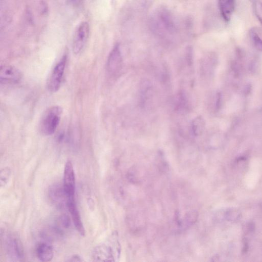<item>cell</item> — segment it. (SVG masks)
I'll return each instance as SVG.
<instances>
[{"mask_svg":"<svg viewBox=\"0 0 262 262\" xmlns=\"http://www.w3.org/2000/svg\"><path fill=\"white\" fill-rule=\"evenodd\" d=\"M12 171L9 167H5L0 172V186L1 187H5L11 177Z\"/></svg>","mask_w":262,"mask_h":262,"instance_id":"14","label":"cell"},{"mask_svg":"<svg viewBox=\"0 0 262 262\" xmlns=\"http://www.w3.org/2000/svg\"><path fill=\"white\" fill-rule=\"evenodd\" d=\"M120 246L116 240L110 244H102L93 251L92 258L94 262H112L119 255Z\"/></svg>","mask_w":262,"mask_h":262,"instance_id":"2","label":"cell"},{"mask_svg":"<svg viewBox=\"0 0 262 262\" xmlns=\"http://www.w3.org/2000/svg\"><path fill=\"white\" fill-rule=\"evenodd\" d=\"M21 78V72L16 67L11 65L1 66L0 69V82L1 84H16Z\"/></svg>","mask_w":262,"mask_h":262,"instance_id":"7","label":"cell"},{"mask_svg":"<svg viewBox=\"0 0 262 262\" xmlns=\"http://www.w3.org/2000/svg\"><path fill=\"white\" fill-rule=\"evenodd\" d=\"M63 187L67 198L75 196L76 175L72 163L70 161H67L65 166Z\"/></svg>","mask_w":262,"mask_h":262,"instance_id":"6","label":"cell"},{"mask_svg":"<svg viewBox=\"0 0 262 262\" xmlns=\"http://www.w3.org/2000/svg\"><path fill=\"white\" fill-rule=\"evenodd\" d=\"M49 196L51 202L59 207L63 206L67 203V200L65 201V199H67V197L63 186H61L59 184L52 185L50 188Z\"/></svg>","mask_w":262,"mask_h":262,"instance_id":"10","label":"cell"},{"mask_svg":"<svg viewBox=\"0 0 262 262\" xmlns=\"http://www.w3.org/2000/svg\"><path fill=\"white\" fill-rule=\"evenodd\" d=\"M205 128V122L204 119L201 116L196 117L192 122V130L194 136L202 135Z\"/></svg>","mask_w":262,"mask_h":262,"instance_id":"13","label":"cell"},{"mask_svg":"<svg viewBox=\"0 0 262 262\" xmlns=\"http://www.w3.org/2000/svg\"><path fill=\"white\" fill-rule=\"evenodd\" d=\"M176 106L178 110H184L188 107V101L184 93L181 92L178 94L176 99Z\"/></svg>","mask_w":262,"mask_h":262,"instance_id":"15","label":"cell"},{"mask_svg":"<svg viewBox=\"0 0 262 262\" xmlns=\"http://www.w3.org/2000/svg\"><path fill=\"white\" fill-rule=\"evenodd\" d=\"M62 108L53 106L48 108L41 116L39 124L40 133L44 136H50L56 131L61 117Z\"/></svg>","mask_w":262,"mask_h":262,"instance_id":"1","label":"cell"},{"mask_svg":"<svg viewBox=\"0 0 262 262\" xmlns=\"http://www.w3.org/2000/svg\"><path fill=\"white\" fill-rule=\"evenodd\" d=\"M66 206L71 214L73 222L74 223L78 231L81 236H84L85 235V230L77 206L75 197L67 198Z\"/></svg>","mask_w":262,"mask_h":262,"instance_id":"9","label":"cell"},{"mask_svg":"<svg viewBox=\"0 0 262 262\" xmlns=\"http://www.w3.org/2000/svg\"><path fill=\"white\" fill-rule=\"evenodd\" d=\"M90 34V27L88 23L83 22L78 26L73 38L72 49L73 53L79 55L84 49Z\"/></svg>","mask_w":262,"mask_h":262,"instance_id":"5","label":"cell"},{"mask_svg":"<svg viewBox=\"0 0 262 262\" xmlns=\"http://www.w3.org/2000/svg\"><path fill=\"white\" fill-rule=\"evenodd\" d=\"M222 15L226 22H229L234 12L235 0H219Z\"/></svg>","mask_w":262,"mask_h":262,"instance_id":"12","label":"cell"},{"mask_svg":"<svg viewBox=\"0 0 262 262\" xmlns=\"http://www.w3.org/2000/svg\"><path fill=\"white\" fill-rule=\"evenodd\" d=\"M6 255L10 261H22L25 257L24 248L22 241L16 235L7 236L4 240Z\"/></svg>","mask_w":262,"mask_h":262,"instance_id":"3","label":"cell"},{"mask_svg":"<svg viewBox=\"0 0 262 262\" xmlns=\"http://www.w3.org/2000/svg\"><path fill=\"white\" fill-rule=\"evenodd\" d=\"M186 59L187 64L189 66H191L193 63V56L192 50L190 48L186 52Z\"/></svg>","mask_w":262,"mask_h":262,"instance_id":"19","label":"cell"},{"mask_svg":"<svg viewBox=\"0 0 262 262\" xmlns=\"http://www.w3.org/2000/svg\"><path fill=\"white\" fill-rule=\"evenodd\" d=\"M59 228H58L59 232H61V230L60 228H63L64 229L68 228L70 226V219L69 216L66 215H62L59 219Z\"/></svg>","mask_w":262,"mask_h":262,"instance_id":"16","label":"cell"},{"mask_svg":"<svg viewBox=\"0 0 262 262\" xmlns=\"http://www.w3.org/2000/svg\"><path fill=\"white\" fill-rule=\"evenodd\" d=\"M38 258L41 262H49L53 259L54 251L52 246L46 243H39L36 248Z\"/></svg>","mask_w":262,"mask_h":262,"instance_id":"11","label":"cell"},{"mask_svg":"<svg viewBox=\"0 0 262 262\" xmlns=\"http://www.w3.org/2000/svg\"><path fill=\"white\" fill-rule=\"evenodd\" d=\"M251 40H253L254 46L259 51H262V40L259 35L254 31H251L250 34Z\"/></svg>","mask_w":262,"mask_h":262,"instance_id":"17","label":"cell"},{"mask_svg":"<svg viewBox=\"0 0 262 262\" xmlns=\"http://www.w3.org/2000/svg\"><path fill=\"white\" fill-rule=\"evenodd\" d=\"M254 9L256 16L262 24V3L256 2L254 4Z\"/></svg>","mask_w":262,"mask_h":262,"instance_id":"18","label":"cell"},{"mask_svg":"<svg viewBox=\"0 0 262 262\" xmlns=\"http://www.w3.org/2000/svg\"><path fill=\"white\" fill-rule=\"evenodd\" d=\"M67 262H83L85 261L83 260L82 258L79 255H75L71 257L67 261Z\"/></svg>","mask_w":262,"mask_h":262,"instance_id":"20","label":"cell"},{"mask_svg":"<svg viewBox=\"0 0 262 262\" xmlns=\"http://www.w3.org/2000/svg\"><path fill=\"white\" fill-rule=\"evenodd\" d=\"M67 60L66 55L62 57L52 71L47 82L48 89L50 92L55 93L60 89L63 78Z\"/></svg>","mask_w":262,"mask_h":262,"instance_id":"4","label":"cell"},{"mask_svg":"<svg viewBox=\"0 0 262 262\" xmlns=\"http://www.w3.org/2000/svg\"><path fill=\"white\" fill-rule=\"evenodd\" d=\"M122 66V58L119 45L114 46L110 52L107 61V69L110 74L115 76L119 74Z\"/></svg>","mask_w":262,"mask_h":262,"instance_id":"8","label":"cell"}]
</instances>
